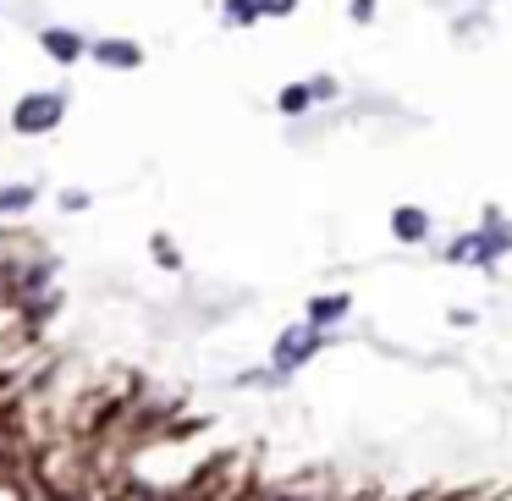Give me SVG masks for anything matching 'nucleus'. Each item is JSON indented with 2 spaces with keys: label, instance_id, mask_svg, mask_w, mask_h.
<instances>
[{
  "label": "nucleus",
  "instance_id": "obj_1",
  "mask_svg": "<svg viewBox=\"0 0 512 501\" xmlns=\"http://www.w3.org/2000/svg\"><path fill=\"white\" fill-rule=\"evenodd\" d=\"M61 111H67V100L61 94H34V100H23L17 105V133H45V127H56L61 122Z\"/></svg>",
  "mask_w": 512,
  "mask_h": 501
},
{
  "label": "nucleus",
  "instance_id": "obj_2",
  "mask_svg": "<svg viewBox=\"0 0 512 501\" xmlns=\"http://www.w3.org/2000/svg\"><path fill=\"white\" fill-rule=\"evenodd\" d=\"M45 50H50V56H61V61H72V56H78V34H61V28H50V34H45Z\"/></svg>",
  "mask_w": 512,
  "mask_h": 501
},
{
  "label": "nucleus",
  "instance_id": "obj_3",
  "mask_svg": "<svg viewBox=\"0 0 512 501\" xmlns=\"http://www.w3.org/2000/svg\"><path fill=\"white\" fill-rule=\"evenodd\" d=\"M100 61H116V67H133V61H138V50L116 39V45H100Z\"/></svg>",
  "mask_w": 512,
  "mask_h": 501
},
{
  "label": "nucleus",
  "instance_id": "obj_4",
  "mask_svg": "<svg viewBox=\"0 0 512 501\" xmlns=\"http://www.w3.org/2000/svg\"><path fill=\"white\" fill-rule=\"evenodd\" d=\"M397 237H424V215L419 210H397Z\"/></svg>",
  "mask_w": 512,
  "mask_h": 501
},
{
  "label": "nucleus",
  "instance_id": "obj_5",
  "mask_svg": "<svg viewBox=\"0 0 512 501\" xmlns=\"http://www.w3.org/2000/svg\"><path fill=\"white\" fill-rule=\"evenodd\" d=\"M342 309H347V298H320L314 303V320H336Z\"/></svg>",
  "mask_w": 512,
  "mask_h": 501
},
{
  "label": "nucleus",
  "instance_id": "obj_6",
  "mask_svg": "<svg viewBox=\"0 0 512 501\" xmlns=\"http://www.w3.org/2000/svg\"><path fill=\"white\" fill-rule=\"evenodd\" d=\"M12 204H28V188H12V193H0V210H12Z\"/></svg>",
  "mask_w": 512,
  "mask_h": 501
},
{
  "label": "nucleus",
  "instance_id": "obj_7",
  "mask_svg": "<svg viewBox=\"0 0 512 501\" xmlns=\"http://www.w3.org/2000/svg\"><path fill=\"white\" fill-rule=\"evenodd\" d=\"M265 12H292V0H265Z\"/></svg>",
  "mask_w": 512,
  "mask_h": 501
}]
</instances>
